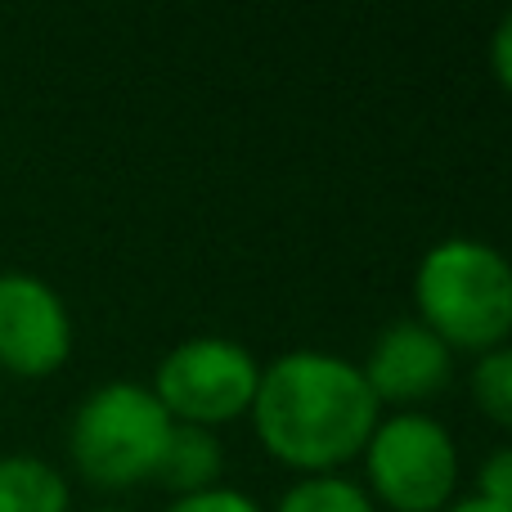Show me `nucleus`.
Here are the masks:
<instances>
[{
	"label": "nucleus",
	"instance_id": "obj_1",
	"mask_svg": "<svg viewBox=\"0 0 512 512\" xmlns=\"http://www.w3.org/2000/svg\"><path fill=\"white\" fill-rule=\"evenodd\" d=\"M248 418L256 445L274 463L297 477H324L360 459L382 405L373 400L355 360L319 346H297L261 364V387Z\"/></svg>",
	"mask_w": 512,
	"mask_h": 512
},
{
	"label": "nucleus",
	"instance_id": "obj_2",
	"mask_svg": "<svg viewBox=\"0 0 512 512\" xmlns=\"http://www.w3.org/2000/svg\"><path fill=\"white\" fill-rule=\"evenodd\" d=\"M414 310L454 355H486L512 342V261L495 243L450 234L414 265Z\"/></svg>",
	"mask_w": 512,
	"mask_h": 512
},
{
	"label": "nucleus",
	"instance_id": "obj_3",
	"mask_svg": "<svg viewBox=\"0 0 512 512\" xmlns=\"http://www.w3.org/2000/svg\"><path fill=\"white\" fill-rule=\"evenodd\" d=\"M171 427L149 382H99L68 418V463L95 490H135L158 477Z\"/></svg>",
	"mask_w": 512,
	"mask_h": 512
},
{
	"label": "nucleus",
	"instance_id": "obj_4",
	"mask_svg": "<svg viewBox=\"0 0 512 512\" xmlns=\"http://www.w3.org/2000/svg\"><path fill=\"white\" fill-rule=\"evenodd\" d=\"M364 495L387 512H441L459 499V445L427 409L382 414L360 450Z\"/></svg>",
	"mask_w": 512,
	"mask_h": 512
},
{
	"label": "nucleus",
	"instance_id": "obj_5",
	"mask_svg": "<svg viewBox=\"0 0 512 512\" xmlns=\"http://www.w3.org/2000/svg\"><path fill=\"white\" fill-rule=\"evenodd\" d=\"M256 387H261V360L243 342L221 333H198L176 342L153 369L149 391L180 427H230L248 418Z\"/></svg>",
	"mask_w": 512,
	"mask_h": 512
},
{
	"label": "nucleus",
	"instance_id": "obj_6",
	"mask_svg": "<svg viewBox=\"0 0 512 512\" xmlns=\"http://www.w3.org/2000/svg\"><path fill=\"white\" fill-rule=\"evenodd\" d=\"M72 310L50 279L0 270V378H50L72 360Z\"/></svg>",
	"mask_w": 512,
	"mask_h": 512
},
{
	"label": "nucleus",
	"instance_id": "obj_7",
	"mask_svg": "<svg viewBox=\"0 0 512 512\" xmlns=\"http://www.w3.org/2000/svg\"><path fill=\"white\" fill-rule=\"evenodd\" d=\"M360 373L382 409L391 405V414L423 409L427 400H436L450 387L454 351L427 324H418V319H391L369 342Z\"/></svg>",
	"mask_w": 512,
	"mask_h": 512
},
{
	"label": "nucleus",
	"instance_id": "obj_8",
	"mask_svg": "<svg viewBox=\"0 0 512 512\" xmlns=\"http://www.w3.org/2000/svg\"><path fill=\"white\" fill-rule=\"evenodd\" d=\"M221 472H225L221 436L207 432V427H180L176 423L153 481H162V486L171 490V499H180V495H198V490L221 486Z\"/></svg>",
	"mask_w": 512,
	"mask_h": 512
},
{
	"label": "nucleus",
	"instance_id": "obj_9",
	"mask_svg": "<svg viewBox=\"0 0 512 512\" xmlns=\"http://www.w3.org/2000/svg\"><path fill=\"white\" fill-rule=\"evenodd\" d=\"M0 512H72L63 468L41 454H0Z\"/></svg>",
	"mask_w": 512,
	"mask_h": 512
},
{
	"label": "nucleus",
	"instance_id": "obj_10",
	"mask_svg": "<svg viewBox=\"0 0 512 512\" xmlns=\"http://www.w3.org/2000/svg\"><path fill=\"white\" fill-rule=\"evenodd\" d=\"M270 512H378V504L364 495L360 481L324 472V477H297Z\"/></svg>",
	"mask_w": 512,
	"mask_h": 512
},
{
	"label": "nucleus",
	"instance_id": "obj_11",
	"mask_svg": "<svg viewBox=\"0 0 512 512\" xmlns=\"http://www.w3.org/2000/svg\"><path fill=\"white\" fill-rule=\"evenodd\" d=\"M468 391H472V405H477V414L486 418V423L512 432V342L472 360Z\"/></svg>",
	"mask_w": 512,
	"mask_h": 512
},
{
	"label": "nucleus",
	"instance_id": "obj_12",
	"mask_svg": "<svg viewBox=\"0 0 512 512\" xmlns=\"http://www.w3.org/2000/svg\"><path fill=\"white\" fill-rule=\"evenodd\" d=\"M162 512H265L248 490H234V486H212V490H198V495H180L171 499Z\"/></svg>",
	"mask_w": 512,
	"mask_h": 512
},
{
	"label": "nucleus",
	"instance_id": "obj_13",
	"mask_svg": "<svg viewBox=\"0 0 512 512\" xmlns=\"http://www.w3.org/2000/svg\"><path fill=\"white\" fill-rule=\"evenodd\" d=\"M477 495L486 499V504L512 512V445H504V450H490L486 459H481Z\"/></svg>",
	"mask_w": 512,
	"mask_h": 512
},
{
	"label": "nucleus",
	"instance_id": "obj_14",
	"mask_svg": "<svg viewBox=\"0 0 512 512\" xmlns=\"http://www.w3.org/2000/svg\"><path fill=\"white\" fill-rule=\"evenodd\" d=\"M486 54H490V72H495V81L512 95V9L495 23Z\"/></svg>",
	"mask_w": 512,
	"mask_h": 512
},
{
	"label": "nucleus",
	"instance_id": "obj_15",
	"mask_svg": "<svg viewBox=\"0 0 512 512\" xmlns=\"http://www.w3.org/2000/svg\"><path fill=\"white\" fill-rule=\"evenodd\" d=\"M441 512H504V508L486 504L481 495H463V499H454V504H450V508H441Z\"/></svg>",
	"mask_w": 512,
	"mask_h": 512
},
{
	"label": "nucleus",
	"instance_id": "obj_16",
	"mask_svg": "<svg viewBox=\"0 0 512 512\" xmlns=\"http://www.w3.org/2000/svg\"><path fill=\"white\" fill-rule=\"evenodd\" d=\"M90 512H126V508H113V504H99V508H90Z\"/></svg>",
	"mask_w": 512,
	"mask_h": 512
},
{
	"label": "nucleus",
	"instance_id": "obj_17",
	"mask_svg": "<svg viewBox=\"0 0 512 512\" xmlns=\"http://www.w3.org/2000/svg\"><path fill=\"white\" fill-rule=\"evenodd\" d=\"M0 396H5V387H0Z\"/></svg>",
	"mask_w": 512,
	"mask_h": 512
}]
</instances>
